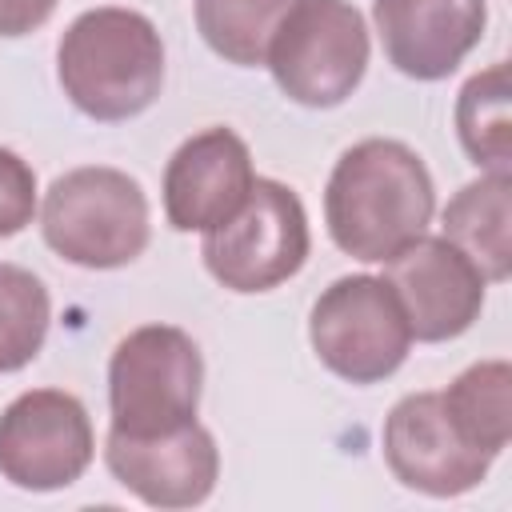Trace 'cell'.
I'll return each mask as SVG.
<instances>
[{
  "label": "cell",
  "instance_id": "3",
  "mask_svg": "<svg viewBox=\"0 0 512 512\" xmlns=\"http://www.w3.org/2000/svg\"><path fill=\"white\" fill-rule=\"evenodd\" d=\"M44 244L92 272L132 264L152 236V212L144 188L108 164L72 168L52 180L40 204Z\"/></svg>",
  "mask_w": 512,
  "mask_h": 512
},
{
  "label": "cell",
  "instance_id": "16",
  "mask_svg": "<svg viewBox=\"0 0 512 512\" xmlns=\"http://www.w3.org/2000/svg\"><path fill=\"white\" fill-rule=\"evenodd\" d=\"M508 64L496 60L468 76L456 96V136L468 160L484 172H512V112H508Z\"/></svg>",
  "mask_w": 512,
  "mask_h": 512
},
{
  "label": "cell",
  "instance_id": "14",
  "mask_svg": "<svg viewBox=\"0 0 512 512\" xmlns=\"http://www.w3.org/2000/svg\"><path fill=\"white\" fill-rule=\"evenodd\" d=\"M440 228L488 284H504L512 272V172H484L464 184L448 200Z\"/></svg>",
  "mask_w": 512,
  "mask_h": 512
},
{
  "label": "cell",
  "instance_id": "19",
  "mask_svg": "<svg viewBox=\"0 0 512 512\" xmlns=\"http://www.w3.org/2000/svg\"><path fill=\"white\" fill-rule=\"evenodd\" d=\"M32 216H36V172L20 152L0 148V240L24 232Z\"/></svg>",
  "mask_w": 512,
  "mask_h": 512
},
{
  "label": "cell",
  "instance_id": "11",
  "mask_svg": "<svg viewBox=\"0 0 512 512\" xmlns=\"http://www.w3.org/2000/svg\"><path fill=\"white\" fill-rule=\"evenodd\" d=\"M108 472L152 508H196L220 476V448L204 424H184L164 436H124L108 428Z\"/></svg>",
  "mask_w": 512,
  "mask_h": 512
},
{
  "label": "cell",
  "instance_id": "7",
  "mask_svg": "<svg viewBox=\"0 0 512 512\" xmlns=\"http://www.w3.org/2000/svg\"><path fill=\"white\" fill-rule=\"evenodd\" d=\"M308 212L300 196L268 176H256L248 200L204 232L200 256L228 292H268L292 280L308 260Z\"/></svg>",
  "mask_w": 512,
  "mask_h": 512
},
{
  "label": "cell",
  "instance_id": "17",
  "mask_svg": "<svg viewBox=\"0 0 512 512\" xmlns=\"http://www.w3.org/2000/svg\"><path fill=\"white\" fill-rule=\"evenodd\" d=\"M292 0H196V28L204 44L240 68H260L272 32Z\"/></svg>",
  "mask_w": 512,
  "mask_h": 512
},
{
  "label": "cell",
  "instance_id": "4",
  "mask_svg": "<svg viewBox=\"0 0 512 512\" xmlns=\"http://www.w3.org/2000/svg\"><path fill=\"white\" fill-rule=\"evenodd\" d=\"M204 360L196 340L176 324L132 328L108 360L112 432L164 436L196 420Z\"/></svg>",
  "mask_w": 512,
  "mask_h": 512
},
{
  "label": "cell",
  "instance_id": "15",
  "mask_svg": "<svg viewBox=\"0 0 512 512\" xmlns=\"http://www.w3.org/2000/svg\"><path fill=\"white\" fill-rule=\"evenodd\" d=\"M440 404L452 428L480 452L500 456L512 436V364L480 360L464 368L444 392Z\"/></svg>",
  "mask_w": 512,
  "mask_h": 512
},
{
  "label": "cell",
  "instance_id": "12",
  "mask_svg": "<svg viewBox=\"0 0 512 512\" xmlns=\"http://www.w3.org/2000/svg\"><path fill=\"white\" fill-rule=\"evenodd\" d=\"M252 184L248 144L232 128H204L164 168V216L176 232H208L248 200Z\"/></svg>",
  "mask_w": 512,
  "mask_h": 512
},
{
  "label": "cell",
  "instance_id": "8",
  "mask_svg": "<svg viewBox=\"0 0 512 512\" xmlns=\"http://www.w3.org/2000/svg\"><path fill=\"white\" fill-rule=\"evenodd\" d=\"M96 456L88 408L64 388L20 392L0 412V476L24 492L76 484Z\"/></svg>",
  "mask_w": 512,
  "mask_h": 512
},
{
  "label": "cell",
  "instance_id": "13",
  "mask_svg": "<svg viewBox=\"0 0 512 512\" xmlns=\"http://www.w3.org/2000/svg\"><path fill=\"white\" fill-rule=\"evenodd\" d=\"M384 56L412 80H444L480 44L484 0H372Z\"/></svg>",
  "mask_w": 512,
  "mask_h": 512
},
{
  "label": "cell",
  "instance_id": "10",
  "mask_svg": "<svg viewBox=\"0 0 512 512\" xmlns=\"http://www.w3.org/2000/svg\"><path fill=\"white\" fill-rule=\"evenodd\" d=\"M384 460L404 488L444 500L472 492L496 456L472 448L452 428L440 392H412L384 416Z\"/></svg>",
  "mask_w": 512,
  "mask_h": 512
},
{
  "label": "cell",
  "instance_id": "1",
  "mask_svg": "<svg viewBox=\"0 0 512 512\" xmlns=\"http://www.w3.org/2000/svg\"><path fill=\"white\" fill-rule=\"evenodd\" d=\"M436 188L424 160L400 140H360L340 152L328 188L324 220L340 252L364 264H384L428 232Z\"/></svg>",
  "mask_w": 512,
  "mask_h": 512
},
{
  "label": "cell",
  "instance_id": "18",
  "mask_svg": "<svg viewBox=\"0 0 512 512\" xmlns=\"http://www.w3.org/2000/svg\"><path fill=\"white\" fill-rule=\"evenodd\" d=\"M52 296L44 280L20 264H0V372H16L44 348Z\"/></svg>",
  "mask_w": 512,
  "mask_h": 512
},
{
  "label": "cell",
  "instance_id": "6",
  "mask_svg": "<svg viewBox=\"0 0 512 512\" xmlns=\"http://www.w3.org/2000/svg\"><path fill=\"white\" fill-rule=\"evenodd\" d=\"M312 352L328 372L348 384L388 380L412 348V328L400 296L384 276H340L332 280L308 316Z\"/></svg>",
  "mask_w": 512,
  "mask_h": 512
},
{
  "label": "cell",
  "instance_id": "2",
  "mask_svg": "<svg viewBox=\"0 0 512 512\" xmlns=\"http://www.w3.org/2000/svg\"><path fill=\"white\" fill-rule=\"evenodd\" d=\"M64 96L92 120H132L156 104L164 84V44L156 24L132 8H88L56 44Z\"/></svg>",
  "mask_w": 512,
  "mask_h": 512
},
{
  "label": "cell",
  "instance_id": "9",
  "mask_svg": "<svg viewBox=\"0 0 512 512\" xmlns=\"http://www.w3.org/2000/svg\"><path fill=\"white\" fill-rule=\"evenodd\" d=\"M384 280L404 304L412 340L424 344L464 336L484 308L488 284L456 244L428 232L384 260Z\"/></svg>",
  "mask_w": 512,
  "mask_h": 512
},
{
  "label": "cell",
  "instance_id": "5",
  "mask_svg": "<svg viewBox=\"0 0 512 512\" xmlns=\"http://www.w3.org/2000/svg\"><path fill=\"white\" fill-rule=\"evenodd\" d=\"M264 64L276 88L304 108L344 104L368 68V24L348 0H292Z\"/></svg>",
  "mask_w": 512,
  "mask_h": 512
},
{
  "label": "cell",
  "instance_id": "20",
  "mask_svg": "<svg viewBox=\"0 0 512 512\" xmlns=\"http://www.w3.org/2000/svg\"><path fill=\"white\" fill-rule=\"evenodd\" d=\"M56 12V0H0V36H28Z\"/></svg>",
  "mask_w": 512,
  "mask_h": 512
}]
</instances>
